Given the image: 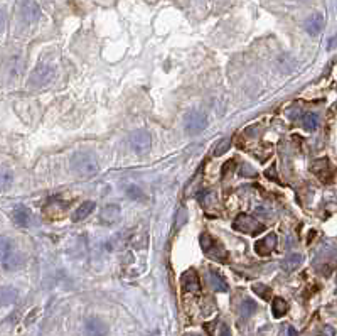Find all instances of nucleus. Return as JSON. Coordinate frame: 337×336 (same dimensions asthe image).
<instances>
[{"label": "nucleus", "instance_id": "obj_9", "mask_svg": "<svg viewBox=\"0 0 337 336\" xmlns=\"http://www.w3.org/2000/svg\"><path fill=\"white\" fill-rule=\"evenodd\" d=\"M22 265H24V257H22L20 254H17V252L12 250L10 254L2 255V269L5 272L17 271V269H20Z\"/></svg>", "mask_w": 337, "mask_h": 336}, {"label": "nucleus", "instance_id": "obj_16", "mask_svg": "<svg viewBox=\"0 0 337 336\" xmlns=\"http://www.w3.org/2000/svg\"><path fill=\"white\" fill-rule=\"evenodd\" d=\"M209 284L212 289L218 291V293H226V291H228V282H226V279L218 271L209 272Z\"/></svg>", "mask_w": 337, "mask_h": 336}, {"label": "nucleus", "instance_id": "obj_31", "mask_svg": "<svg viewBox=\"0 0 337 336\" xmlns=\"http://www.w3.org/2000/svg\"><path fill=\"white\" fill-rule=\"evenodd\" d=\"M322 335L324 336H334V330H332L331 326H326V328H324V331H322Z\"/></svg>", "mask_w": 337, "mask_h": 336}, {"label": "nucleus", "instance_id": "obj_8", "mask_svg": "<svg viewBox=\"0 0 337 336\" xmlns=\"http://www.w3.org/2000/svg\"><path fill=\"white\" fill-rule=\"evenodd\" d=\"M122 210L118 205H106L100 213V222L103 225H115L120 222Z\"/></svg>", "mask_w": 337, "mask_h": 336}, {"label": "nucleus", "instance_id": "obj_5", "mask_svg": "<svg viewBox=\"0 0 337 336\" xmlns=\"http://www.w3.org/2000/svg\"><path fill=\"white\" fill-rule=\"evenodd\" d=\"M54 78V68L49 64H39L34 69V73L30 74V85L32 86H44L47 83H51V79Z\"/></svg>", "mask_w": 337, "mask_h": 336}, {"label": "nucleus", "instance_id": "obj_29", "mask_svg": "<svg viewBox=\"0 0 337 336\" xmlns=\"http://www.w3.org/2000/svg\"><path fill=\"white\" fill-rule=\"evenodd\" d=\"M233 167H234V162H233V161H231V162H226V166L223 167V174H226V171L231 172V171H233Z\"/></svg>", "mask_w": 337, "mask_h": 336}, {"label": "nucleus", "instance_id": "obj_30", "mask_svg": "<svg viewBox=\"0 0 337 336\" xmlns=\"http://www.w3.org/2000/svg\"><path fill=\"white\" fill-rule=\"evenodd\" d=\"M287 336H299V333L294 326H287Z\"/></svg>", "mask_w": 337, "mask_h": 336}, {"label": "nucleus", "instance_id": "obj_23", "mask_svg": "<svg viewBox=\"0 0 337 336\" xmlns=\"http://www.w3.org/2000/svg\"><path fill=\"white\" fill-rule=\"evenodd\" d=\"M251 289H253V293H255L256 296H260V298L265 299V301H268L270 298H272V289H270L268 286H265V284H255Z\"/></svg>", "mask_w": 337, "mask_h": 336}, {"label": "nucleus", "instance_id": "obj_1", "mask_svg": "<svg viewBox=\"0 0 337 336\" xmlns=\"http://www.w3.org/2000/svg\"><path fill=\"white\" fill-rule=\"evenodd\" d=\"M71 169L81 178H91L98 172V161L91 152L79 150L71 157Z\"/></svg>", "mask_w": 337, "mask_h": 336}, {"label": "nucleus", "instance_id": "obj_11", "mask_svg": "<svg viewBox=\"0 0 337 336\" xmlns=\"http://www.w3.org/2000/svg\"><path fill=\"white\" fill-rule=\"evenodd\" d=\"M22 12H24V19L27 22H37L41 19V7L34 0H25Z\"/></svg>", "mask_w": 337, "mask_h": 336}, {"label": "nucleus", "instance_id": "obj_25", "mask_svg": "<svg viewBox=\"0 0 337 336\" xmlns=\"http://www.w3.org/2000/svg\"><path fill=\"white\" fill-rule=\"evenodd\" d=\"M216 245V242H214V238H212L209 233H206L204 232L202 235H201V249L206 252V254H209L211 252V249L212 247Z\"/></svg>", "mask_w": 337, "mask_h": 336}, {"label": "nucleus", "instance_id": "obj_12", "mask_svg": "<svg viewBox=\"0 0 337 336\" xmlns=\"http://www.w3.org/2000/svg\"><path fill=\"white\" fill-rule=\"evenodd\" d=\"M322 25H324V17L322 14H312L309 17L307 20H305V30H307L309 36H319V32L322 30Z\"/></svg>", "mask_w": 337, "mask_h": 336}, {"label": "nucleus", "instance_id": "obj_3", "mask_svg": "<svg viewBox=\"0 0 337 336\" xmlns=\"http://www.w3.org/2000/svg\"><path fill=\"white\" fill-rule=\"evenodd\" d=\"M184 120H185V132H187L189 135L201 134L207 127V117L201 110H190V112H187V115H185Z\"/></svg>", "mask_w": 337, "mask_h": 336}, {"label": "nucleus", "instance_id": "obj_26", "mask_svg": "<svg viewBox=\"0 0 337 336\" xmlns=\"http://www.w3.org/2000/svg\"><path fill=\"white\" fill-rule=\"evenodd\" d=\"M327 169H329V162H327L326 159H319V161H316L312 164V172H316L319 176H322V172Z\"/></svg>", "mask_w": 337, "mask_h": 336}, {"label": "nucleus", "instance_id": "obj_13", "mask_svg": "<svg viewBox=\"0 0 337 336\" xmlns=\"http://www.w3.org/2000/svg\"><path fill=\"white\" fill-rule=\"evenodd\" d=\"M96 208L95 201H84L83 205L78 206V210L73 213V222H83L84 218H88Z\"/></svg>", "mask_w": 337, "mask_h": 336}, {"label": "nucleus", "instance_id": "obj_2", "mask_svg": "<svg viewBox=\"0 0 337 336\" xmlns=\"http://www.w3.org/2000/svg\"><path fill=\"white\" fill-rule=\"evenodd\" d=\"M233 228L236 230V232L246 233V235H258V233L265 232L263 223H260L256 218H253V216L245 215V213L238 215L236 218H234Z\"/></svg>", "mask_w": 337, "mask_h": 336}, {"label": "nucleus", "instance_id": "obj_18", "mask_svg": "<svg viewBox=\"0 0 337 336\" xmlns=\"http://www.w3.org/2000/svg\"><path fill=\"white\" fill-rule=\"evenodd\" d=\"M302 127L307 132H314L317 130L319 127V117L316 113H305L302 117Z\"/></svg>", "mask_w": 337, "mask_h": 336}, {"label": "nucleus", "instance_id": "obj_6", "mask_svg": "<svg viewBox=\"0 0 337 336\" xmlns=\"http://www.w3.org/2000/svg\"><path fill=\"white\" fill-rule=\"evenodd\" d=\"M84 330H86L88 336H106V333H108L106 323L101 320V318H96V316L88 318L86 323H84Z\"/></svg>", "mask_w": 337, "mask_h": 336}, {"label": "nucleus", "instance_id": "obj_4", "mask_svg": "<svg viewBox=\"0 0 337 336\" xmlns=\"http://www.w3.org/2000/svg\"><path fill=\"white\" fill-rule=\"evenodd\" d=\"M130 145L132 149L135 150V154H147L150 150V145H152V140H150V134L147 130H135L134 134L130 135Z\"/></svg>", "mask_w": 337, "mask_h": 336}, {"label": "nucleus", "instance_id": "obj_10", "mask_svg": "<svg viewBox=\"0 0 337 336\" xmlns=\"http://www.w3.org/2000/svg\"><path fill=\"white\" fill-rule=\"evenodd\" d=\"M180 281H182L184 289L189 291V293H197V291L201 289V279H199L197 272L192 271V269L185 272Z\"/></svg>", "mask_w": 337, "mask_h": 336}, {"label": "nucleus", "instance_id": "obj_14", "mask_svg": "<svg viewBox=\"0 0 337 336\" xmlns=\"http://www.w3.org/2000/svg\"><path fill=\"white\" fill-rule=\"evenodd\" d=\"M302 262H304V257L300 254H290L282 260V269L285 272H295L297 269L302 265Z\"/></svg>", "mask_w": 337, "mask_h": 336}, {"label": "nucleus", "instance_id": "obj_20", "mask_svg": "<svg viewBox=\"0 0 337 336\" xmlns=\"http://www.w3.org/2000/svg\"><path fill=\"white\" fill-rule=\"evenodd\" d=\"M231 137H224V139H221L218 144H216V147H214V156L216 157H221V156H224L226 152L229 150V147H231Z\"/></svg>", "mask_w": 337, "mask_h": 336}, {"label": "nucleus", "instance_id": "obj_24", "mask_svg": "<svg viewBox=\"0 0 337 336\" xmlns=\"http://www.w3.org/2000/svg\"><path fill=\"white\" fill-rule=\"evenodd\" d=\"M185 223H187V208L182 206L175 215V230H180Z\"/></svg>", "mask_w": 337, "mask_h": 336}, {"label": "nucleus", "instance_id": "obj_21", "mask_svg": "<svg viewBox=\"0 0 337 336\" xmlns=\"http://www.w3.org/2000/svg\"><path fill=\"white\" fill-rule=\"evenodd\" d=\"M256 311V303L253 299H245L241 303V308H239V313H241V316L245 318H250L253 313Z\"/></svg>", "mask_w": 337, "mask_h": 336}, {"label": "nucleus", "instance_id": "obj_28", "mask_svg": "<svg viewBox=\"0 0 337 336\" xmlns=\"http://www.w3.org/2000/svg\"><path fill=\"white\" fill-rule=\"evenodd\" d=\"M219 336H231V330H229V326L221 325V328H219Z\"/></svg>", "mask_w": 337, "mask_h": 336}, {"label": "nucleus", "instance_id": "obj_19", "mask_svg": "<svg viewBox=\"0 0 337 336\" xmlns=\"http://www.w3.org/2000/svg\"><path fill=\"white\" fill-rule=\"evenodd\" d=\"M17 296H19V293H17V289H14V287H3L2 289L3 306H7V304H14L17 301Z\"/></svg>", "mask_w": 337, "mask_h": 336}, {"label": "nucleus", "instance_id": "obj_15", "mask_svg": "<svg viewBox=\"0 0 337 336\" xmlns=\"http://www.w3.org/2000/svg\"><path fill=\"white\" fill-rule=\"evenodd\" d=\"M14 222H15L17 227H22V228L29 227V223H30V211L25 206H17L14 210Z\"/></svg>", "mask_w": 337, "mask_h": 336}, {"label": "nucleus", "instance_id": "obj_7", "mask_svg": "<svg viewBox=\"0 0 337 336\" xmlns=\"http://www.w3.org/2000/svg\"><path fill=\"white\" fill-rule=\"evenodd\" d=\"M277 247V235L275 233H268L267 237H263L261 240L255 242V252L261 257H267Z\"/></svg>", "mask_w": 337, "mask_h": 336}, {"label": "nucleus", "instance_id": "obj_22", "mask_svg": "<svg viewBox=\"0 0 337 336\" xmlns=\"http://www.w3.org/2000/svg\"><path fill=\"white\" fill-rule=\"evenodd\" d=\"M127 196L134 201H145V193L139 186H134V184L127 186Z\"/></svg>", "mask_w": 337, "mask_h": 336}, {"label": "nucleus", "instance_id": "obj_27", "mask_svg": "<svg viewBox=\"0 0 337 336\" xmlns=\"http://www.w3.org/2000/svg\"><path fill=\"white\" fill-rule=\"evenodd\" d=\"M239 172H241V176H256V171L251 169L250 164H241V169H239Z\"/></svg>", "mask_w": 337, "mask_h": 336}, {"label": "nucleus", "instance_id": "obj_17", "mask_svg": "<svg viewBox=\"0 0 337 336\" xmlns=\"http://www.w3.org/2000/svg\"><path fill=\"white\" fill-rule=\"evenodd\" d=\"M272 313L273 318H282L288 313V303L283 298H273L272 301Z\"/></svg>", "mask_w": 337, "mask_h": 336}]
</instances>
